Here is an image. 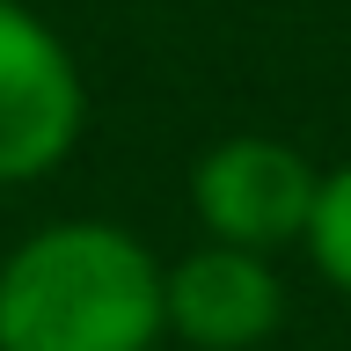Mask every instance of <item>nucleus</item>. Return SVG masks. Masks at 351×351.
I'll use <instances>...</instances> for the list:
<instances>
[{"mask_svg":"<svg viewBox=\"0 0 351 351\" xmlns=\"http://www.w3.org/2000/svg\"><path fill=\"white\" fill-rule=\"evenodd\" d=\"M169 263L117 219H51L0 256V351H161Z\"/></svg>","mask_w":351,"mask_h":351,"instance_id":"f257e3e1","label":"nucleus"},{"mask_svg":"<svg viewBox=\"0 0 351 351\" xmlns=\"http://www.w3.org/2000/svg\"><path fill=\"white\" fill-rule=\"evenodd\" d=\"M88 132V81L73 44L29 8L0 0V191L44 183Z\"/></svg>","mask_w":351,"mask_h":351,"instance_id":"f03ea898","label":"nucleus"},{"mask_svg":"<svg viewBox=\"0 0 351 351\" xmlns=\"http://www.w3.org/2000/svg\"><path fill=\"white\" fill-rule=\"evenodd\" d=\"M315 191H322V169L293 139L227 132V139H213L197 154V169H191V219H197L205 241L278 256V249L307 241Z\"/></svg>","mask_w":351,"mask_h":351,"instance_id":"7ed1b4c3","label":"nucleus"},{"mask_svg":"<svg viewBox=\"0 0 351 351\" xmlns=\"http://www.w3.org/2000/svg\"><path fill=\"white\" fill-rule=\"evenodd\" d=\"M285 329V278L256 249L197 241L169 263V337L183 351H263Z\"/></svg>","mask_w":351,"mask_h":351,"instance_id":"20e7f679","label":"nucleus"},{"mask_svg":"<svg viewBox=\"0 0 351 351\" xmlns=\"http://www.w3.org/2000/svg\"><path fill=\"white\" fill-rule=\"evenodd\" d=\"M307 263L322 271V285H337L351 300V161L322 169V191H315V213H307Z\"/></svg>","mask_w":351,"mask_h":351,"instance_id":"39448f33","label":"nucleus"}]
</instances>
